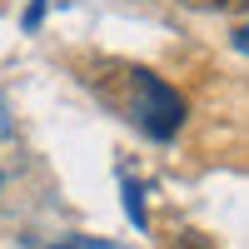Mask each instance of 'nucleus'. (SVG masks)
<instances>
[{
  "label": "nucleus",
  "mask_w": 249,
  "mask_h": 249,
  "mask_svg": "<svg viewBox=\"0 0 249 249\" xmlns=\"http://www.w3.org/2000/svg\"><path fill=\"white\" fill-rule=\"evenodd\" d=\"M234 50H244V55H249V25H244V30H234Z\"/></svg>",
  "instance_id": "obj_4"
},
{
  "label": "nucleus",
  "mask_w": 249,
  "mask_h": 249,
  "mask_svg": "<svg viewBox=\"0 0 249 249\" xmlns=\"http://www.w3.org/2000/svg\"><path fill=\"white\" fill-rule=\"evenodd\" d=\"M120 75H124V90H115V105H124L130 120L144 124L150 135L170 140L179 130V120H184V100L150 70H120Z\"/></svg>",
  "instance_id": "obj_1"
},
{
  "label": "nucleus",
  "mask_w": 249,
  "mask_h": 249,
  "mask_svg": "<svg viewBox=\"0 0 249 249\" xmlns=\"http://www.w3.org/2000/svg\"><path fill=\"white\" fill-rule=\"evenodd\" d=\"M190 10H210V15H249V0H184Z\"/></svg>",
  "instance_id": "obj_2"
},
{
  "label": "nucleus",
  "mask_w": 249,
  "mask_h": 249,
  "mask_svg": "<svg viewBox=\"0 0 249 249\" xmlns=\"http://www.w3.org/2000/svg\"><path fill=\"white\" fill-rule=\"evenodd\" d=\"M124 210H130L135 224H144V210H140V190H135V184H124Z\"/></svg>",
  "instance_id": "obj_3"
}]
</instances>
